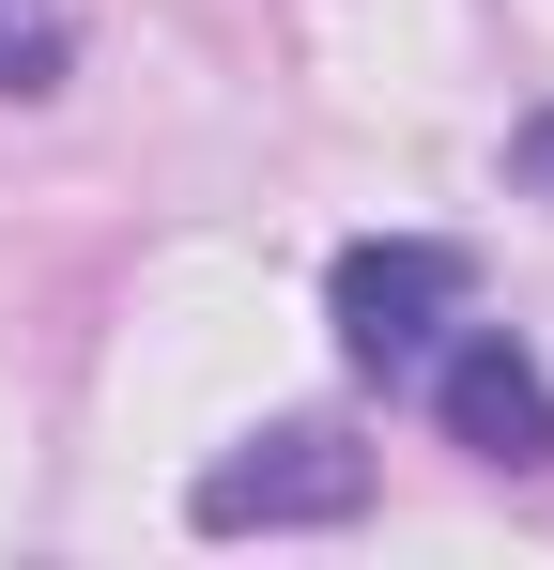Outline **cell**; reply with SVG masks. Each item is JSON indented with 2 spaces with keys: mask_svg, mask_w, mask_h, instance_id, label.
<instances>
[{
  "mask_svg": "<svg viewBox=\"0 0 554 570\" xmlns=\"http://www.w3.org/2000/svg\"><path fill=\"white\" fill-rule=\"evenodd\" d=\"M355 509H369V448L324 432V416L247 432L231 463H200V493H185L200 540H308V524H355Z\"/></svg>",
  "mask_w": 554,
  "mask_h": 570,
  "instance_id": "6da1fadb",
  "label": "cell"
},
{
  "mask_svg": "<svg viewBox=\"0 0 554 570\" xmlns=\"http://www.w3.org/2000/svg\"><path fill=\"white\" fill-rule=\"evenodd\" d=\"M416 385H432V432H447L462 463H493V478H540L554 463V371L508 340V324H447Z\"/></svg>",
  "mask_w": 554,
  "mask_h": 570,
  "instance_id": "3957f363",
  "label": "cell"
},
{
  "mask_svg": "<svg viewBox=\"0 0 554 570\" xmlns=\"http://www.w3.org/2000/svg\"><path fill=\"white\" fill-rule=\"evenodd\" d=\"M62 62H78V16L62 0H0V94H62Z\"/></svg>",
  "mask_w": 554,
  "mask_h": 570,
  "instance_id": "277c9868",
  "label": "cell"
},
{
  "mask_svg": "<svg viewBox=\"0 0 554 570\" xmlns=\"http://www.w3.org/2000/svg\"><path fill=\"white\" fill-rule=\"evenodd\" d=\"M462 293H477V263H462L447 232H369V247H339V278H324V324H339V355L385 385L432 371V340L462 324Z\"/></svg>",
  "mask_w": 554,
  "mask_h": 570,
  "instance_id": "7a4b0ae2",
  "label": "cell"
},
{
  "mask_svg": "<svg viewBox=\"0 0 554 570\" xmlns=\"http://www.w3.org/2000/svg\"><path fill=\"white\" fill-rule=\"evenodd\" d=\"M508 186L554 200V108H524V124H508Z\"/></svg>",
  "mask_w": 554,
  "mask_h": 570,
  "instance_id": "5b68a950",
  "label": "cell"
}]
</instances>
